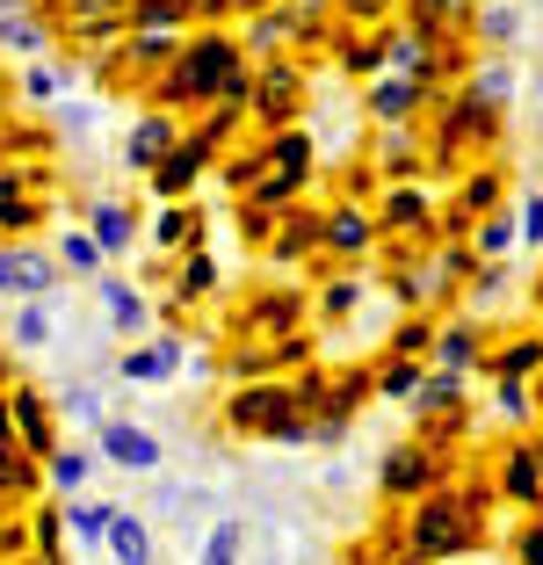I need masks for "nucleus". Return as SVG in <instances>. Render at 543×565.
<instances>
[{
	"label": "nucleus",
	"instance_id": "obj_2",
	"mask_svg": "<svg viewBox=\"0 0 543 565\" xmlns=\"http://www.w3.org/2000/svg\"><path fill=\"white\" fill-rule=\"evenodd\" d=\"M203 565H239V530H232V522H225V530L211 536V551H203Z\"/></svg>",
	"mask_w": 543,
	"mask_h": 565
},
{
	"label": "nucleus",
	"instance_id": "obj_3",
	"mask_svg": "<svg viewBox=\"0 0 543 565\" xmlns=\"http://www.w3.org/2000/svg\"><path fill=\"white\" fill-rule=\"evenodd\" d=\"M116 551H124V565H146V530L124 522V530H116Z\"/></svg>",
	"mask_w": 543,
	"mask_h": 565
},
{
	"label": "nucleus",
	"instance_id": "obj_1",
	"mask_svg": "<svg viewBox=\"0 0 543 565\" xmlns=\"http://www.w3.org/2000/svg\"><path fill=\"white\" fill-rule=\"evenodd\" d=\"M109 457H124V465H152L160 449H152L146 428H116V435H109Z\"/></svg>",
	"mask_w": 543,
	"mask_h": 565
}]
</instances>
